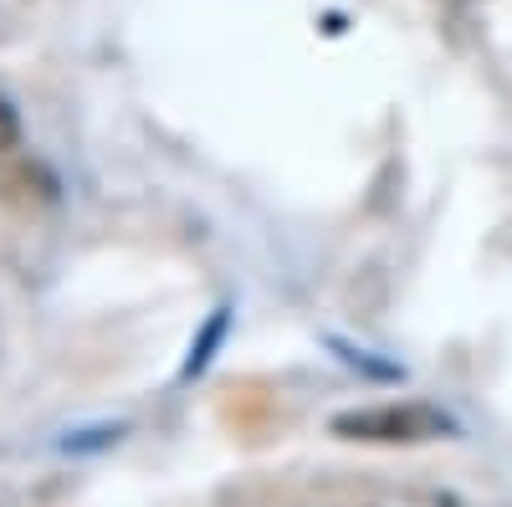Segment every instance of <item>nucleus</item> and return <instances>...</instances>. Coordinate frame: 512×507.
I'll return each instance as SVG.
<instances>
[{
	"instance_id": "nucleus-1",
	"label": "nucleus",
	"mask_w": 512,
	"mask_h": 507,
	"mask_svg": "<svg viewBox=\"0 0 512 507\" xmlns=\"http://www.w3.org/2000/svg\"><path fill=\"white\" fill-rule=\"evenodd\" d=\"M328 431L344 441H364V446H425V441L456 436V420L425 400H390V405L338 410L328 420Z\"/></svg>"
},
{
	"instance_id": "nucleus-2",
	"label": "nucleus",
	"mask_w": 512,
	"mask_h": 507,
	"mask_svg": "<svg viewBox=\"0 0 512 507\" xmlns=\"http://www.w3.org/2000/svg\"><path fill=\"white\" fill-rule=\"evenodd\" d=\"M221 333H226V313H216V318H210V328L195 338V349H190V364H185V379L190 374H200L205 364H210V349H216L221 344Z\"/></svg>"
},
{
	"instance_id": "nucleus-3",
	"label": "nucleus",
	"mask_w": 512,
	"mask_h": 507,
	"mask_svg": "<svg viewBox=\"0 0 512 507\" xmlns=\"http://www.w3.org/2000/svg\"><path fill=\"white\" fill-rule=\"evenodd\" d=\"M16 139H21V123H16V113L6 103H0V154L16 149Z\"/></svg>"
}]
</instances>
